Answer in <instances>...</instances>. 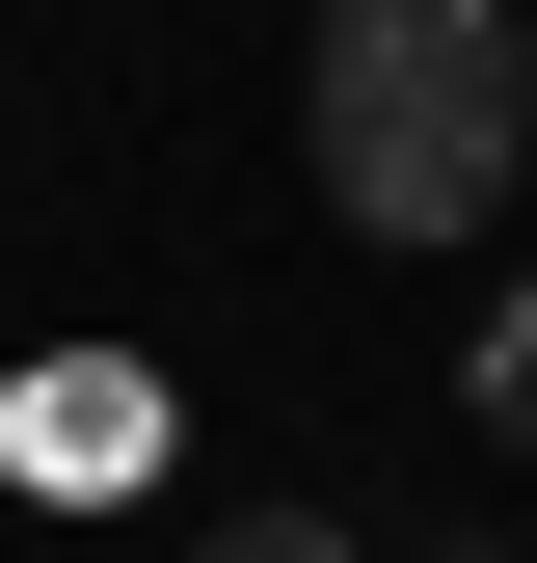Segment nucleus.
<instances>
[{"label":"nucleus","mask_w":537,"mask_h":563,"mask_svg":"<svg viewBox=\"0 0 537 563\" xmlns=\"http://www.w3.org/2000/svg\"><path fill=\"white\" fill-rule=\"evenodd\" d=\"M457 402H484V430L537 456V268H511V296H484V349H457Z\"/></svg>","instance_id":"4"},{"label":"nucleus","mask_w":537,"mask_h":563,"mask_svg":"<svg viewBox=\"0 0 537 563\" xmlns=\"http://www.w3.org/2000/svg\"><path fill=\"white\" fill-rule=\"evenodd\" d=\"M0 456H28V483H134V456H162V376H28Z\"/></svg>","instance_id":"2"},{"label":"nucleus","mask_w":537,"mask_h":563,"mask_svg":"<svg viewBox=\"0 0 537 563\" xmlns=\"http://www.w3.org/2000/svg\"><path fill=\"white\" fill-rule=\"evenodd\" d=\"M322 216L350 242H484L537 162V0H322Z\"/></svg>","instance_id":"1"},{"label":"nucleus","mask_w":537,"mask_h":563,"mask_svg":"<svg viewBox=\"0 0 537 563\" xmlns=\"http://www.w3.org/2000/svg\"><path fill=\"white\" fill-rule=\"evenodd\" d=\"M162 563H376V537H350V510H296V483H242V510H188Z\"/></svg>","instance_id":"3"}]
</instances>
